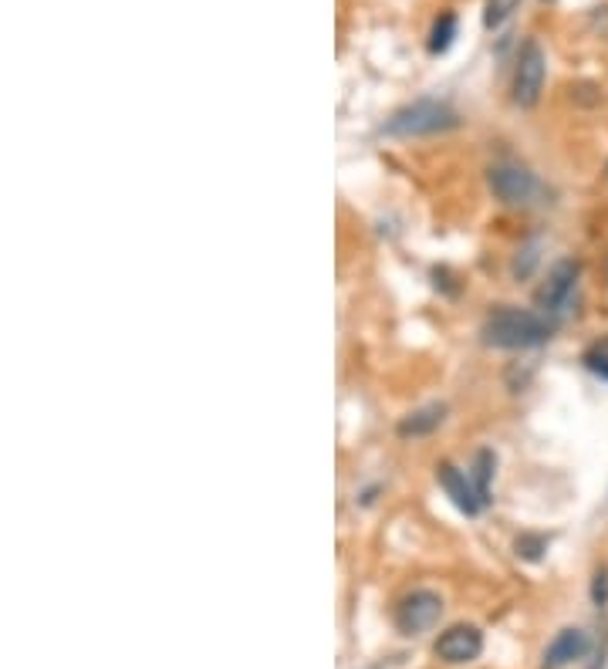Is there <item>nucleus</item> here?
<instances>
[{"label":"nucleus","mask_w":608,"mask_h":669,"mask_svg":"<svg viewBox=\"0 0 608 669\" xmlns=\"http://www.w3.org/2000/svg\"><path fill=\"white\" fill-rule=\"evenodd\" d=\"M453 38H456V14L443 11L433 21V31H429V55H446L453 48Z\"/></svg>","instance_id":"nucleus-11"},{"label":"nucleus","mask_w":608,"mask_h":669,"mask_svg":"<svg viewBox=\"0 0 608 669\" xmlns=\"http://www.w3.org/2000/svg\"><path fill=\"white\" fill-rule=\"evenodd\" d=\"M494 467H497V457L490 450H480L477 460H473V484H477V494L480 501L490 504V480H494Z\"/></svg>","instance_id":"nucleus-12"},{"label":"nucleus","mask_w":608,"mask_h":669,"mask_svg":"<svg viewBox=\"0 0 608 669\" xmlns=\"http://www.w3.org/2000/svg\"><path fill=\"white\" fill-rule=\"evenodd\" d=\"M592 599L595 605H605L608 602V572H598L595 582H592Z\"/></svg>","instance_id":"nucleus-17"},{"label":"nucleus","mask_w":608,"mask_h":669,"mask_svg":"<svg viewBox=\"0 0 608 669\" xmlns=\"http://www.w3.org/2000/svg\"><path fill=\"white\" fill-rule=\"evenodd\" d=\"M433 653L440 656L446 666H467L484 653V632L477 626H450L446 632H440Z\"/></svg>","instance_id":"nucleus-7"},{"label":"nucleus","mask_w":608,"mask_h":669,"mask_svg":"<svg viewBox=\"0 0 608 669\" xmlns=\"http://www.w3.org/2000/svg\"><path fill=\"white\" fill-rule=\"evenodd\" d=\"M443 615V599L429 588H419V592H409L406 599L399 602L396 609V626L402 636H423L440 622Z\"/></svg>","instance_id":"nucleus-5"},{"label":"nucleus","mask_w":608,"mask_h":669,"mask_svg":"<svg viewBox=\"0 0 608 669\" xmlns=\"http://www.w3.org/2000/svg\"><path fill=\"white\" fill-rule=\"evenodd\" d=\"M578 278H581L578 261H558L551 267L538 294H534V301H538V308L544 315H561V311L571 305V294L578 288Z\"/></svg>","instance_id":"nucleus-6"},{"label":"nucleus","mask_w":608,"mask_h":669,"mask_svg":"<svg viewBox=\"0 0 608 669\" xmlns=\"http://www.w3.org/2000/svg\"><path fill=\"white\" fill-rule=\"evenodd\" d=\"M585 365H588V372H595L598 379H608V345H598V349L588 352Z\"/></svg>","instance_id":"nucleus-15"},{"label":"nucleus","mask_w":608,"mask_h":669,"mask_svg":"<svg viewBox=\"0 0 608 669\" xmlns=\"http://www.w3.org/2000/svg\"><path fill=\"white\" fill-rule=\"evenodd\" d=\"M517 7H521V0H487L484 4V28L487 31L504 28V24L514 17Z\"/></svg>","instance_id":"nucleus-13"},{"label":"nucleus","mask_w":608,"mask_h":669,"mask_svg":"<svg viewBox=\"0 0 608 669\" xmlns=\"http://www.w3.org/2000/svg\"><path fill=\"white\" fill-rule=\"evenodd\" d=\"M521 254H524V261H521V257L514 261V278H527V274L534 271V264H538V247H534V244L524 247Z\"/></svg>","instance_id":"nucleus-16"},{"label":"nucleus","mask_w":608,"mask_h":669,"mask_svg":"<svg viewBox=\"0 0 608 669\" xmlns=\"http://www.w3.org/2000/svg\"><path fill=\"white\" fill-rule=\"evenodd\" d=\"M544 75H548V58L538 41H524L521 58L514 68V102L521 109H534L544 92Z\"/></svg>","instance_id":"nucleus-4"},{"label":"nucleus","mask_w":608,"mask_h":669,"mask_svg":"<svg viewBox=\"0 0 608 669\" xmlns=\"http://www.w3.org/2000/svg\"><path fill=\"white\" fill-rule=\"evenodd\" d=\"M544 548H548V538H541V534H524V538H517V555L527 561H538Z\"/></svg>","instance_id":"nucleus-14"},{"label":"nucleus","mask_w":608,"mask_h":669,"mask_svg":"<svg viewBox=\"0 0 608 669\" xmlns=\"http://www.w3.org/2000/svg\"><path fill=\"white\" fill-rule=\"evenodd\" d=\"M436 480H440V487L446 490V497L453 501L456 511H463L467 517L480 514L484 501H480L477 484H473L470 474H463V470L453 467V463H440V467H436Z\"/></svg>","instance_id":"nucleus-8"},{"label":"nucleus","mask_w":608,"mask_h":669,"mask_svg":"<svg viewBox=\"0 0 608 669\" xmlns=\"http://www.w3.org/2000/svg\"><path fill=\"white\" fill-rule=\"evenodd\" d=\"M487 186L500 203H507V207H527V203H534V196L541 193L538 176H534L527 166H517V163L490 166Z\"/></svg>","instance_id":"nucleus-3"},{"label":"nucleus","mask_w":608,"mask_h":669,"mask_svg":"<svg viewBox=\"0 0 608 669\" xmlns=\"http://www.w3.org/2000/svg\"><path fill=\"white\" fill-rule=\"evenodd\" d=\"M460 126V115H456L446 102L436 98H419L413 105H402V109L386 122V136L396 139H419V136H436V132H450Z\"/></svg>","instance_id":"nucleus-2"},{"label":"nucleus","mask_w":608,"mask_h":669,"mask_svg":"<svg viewBox=\"0 0 608 669\" xmlns=\"http://www.w3.org/2000/svg\"><path fill=\"white\" fill-rule=\"evenodd\" d=\"M588 653V632L581 629H561L554 642L548 646V653H544V669H565L571 666L575 659H581Z\"/></svg>","instance_id":"nucleus-9"},{"label":"nucleus","mask_w":608,"mask_h":669,"mask_svg":"<svg viewBox=\"0 0 608 669\" xmlns=\"http://www.w3.org/2000/svg\"><path fill=\"white\" fill-rule=\"evenodd\" d=\"M480 335L490 349H538L554 335V325L538 311L497 308L494 315H487Z\"/></svg>","instance_id":"nucleus-1"},{"label":"nucleus","mask_w":608,"mask_h":669,"mask_svg":"<svg viewBox=\"0 0 608 669\" xmlns=\"http://www.w3.org/2000/svg\"><path fill=\"white\" fill-rule=\"evenodd\" d=\"M443 419H446V406L443 403H429L423 409H416V413L402 416L396 430H399L402 440H416V436H429L433 430H440Z\"/></svg>","instance_id":"nucleus-10"}]
</instances>
